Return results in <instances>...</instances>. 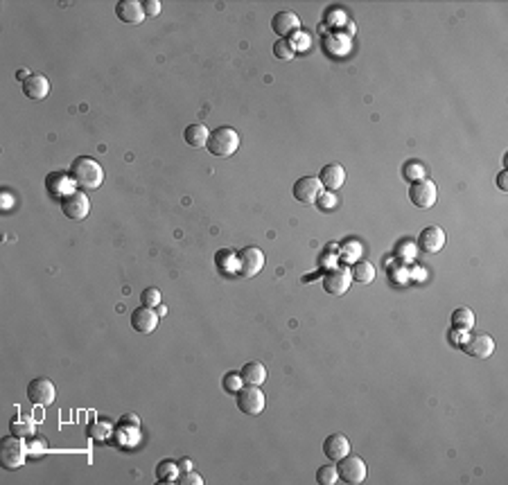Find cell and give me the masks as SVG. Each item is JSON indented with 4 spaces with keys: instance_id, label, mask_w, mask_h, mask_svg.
<instances>
[{
    "instance_id": "4dcf8cb0",
    "label": "cell",
    "mask_w": 508,
    "mask_h": 485,
    "mask_svg": "<svg viewBox=\"0 0 508 485\" xmlns=\"http://www.w3.org/2000/svg\"><path fill=\"white\" fill-rule=\"evenodd\" d=\"M10 427H12V434L19 436V438H27V436L34 434V427L29 425V422H25V420H12Z\"/></svg>"
},
{
    "instance_id": "7c38bea8",
    "label": "cell",
    "mask_w": 508,
    "mask_h": 485,
    "mask_svg": "<svg viewBox=\"0 0 508 485\" xmlns=\"http://www.w3.org/2000/svg\"><path fill=\"white\" fill-rule=\"evenodd\" d=\"M445 246V230L441 226H427L420 230L418 235V249L427 256H434V253L443 251Z\"/></svg>"
},
{
    "instance_id": "52a82bcc",
    "label": "cell",
    "mask_w": 508,
    "mask_h": 485,
    "mask_svg": "<svg viewBox=\"0 0 508 485\" xmlns=\"http://www.w3.org/2000/svg\"><path fill=\"white\" fill-rule=\"evenodd\" d=\"M337 474L339 481L348 483V485H359L366 481V463L359 456H343L341 460H337Z\"/></svg>"
},
{
    "instance_id": "7a4b0ae2",
    "label": "cell",
    "mask_w": 508,
    "mask_h": 485,
    "mask_svg": "<svg viewBox=\"0 0 508 485\" xmlns=\"http://www.w3.org/2000/svg\"><path fill=\"white\" fill-rule=\"evenodd\" d=\"M206 149L217 158H228L240 149V134L233 127H219L210 131Z\"/></svg>"
},
{
    "instance_id": "d590c367",
    "label": "cell",
    "mask_w": 508,
    "mask_h": 485,
    "mask_svg": "<svg viewBox=\"0 0 508 485\" xmlns=\"http://www.w3.org/2000/svg\"><path fill=\"white\" fill-rule=\"evenodd\" d=\"M27 77H29V73H27V71H19V73H16V79H21V82H25Z\"/></svg>"
},
{
    "instance_id": "277c9868",
    "label": "cell",
    "mask_w": 508,
    "mask_h": 485,
    "mask_svg": "<svg viewBox=\"0 0 508 485\" xmlns=\"http://www.w3.org/2000/svg\"><path fill=\"white\" fill-rule=\"evenodd\" d=\"M27 460V443L25 438L19 436H7L3 438V445H0V463L5 469H19L25 465Z\"/></svg>"
},
{
    "instance_id": "8fae6325",
    "label": "cell",
    "mask_w": 508,
    "mask_h": 485,
    "mask_svg": "<svg viewBox=\"0 0 508 485\" xmlns=\"http://www.w3.org/2000/svg\"><path fill=\"white\" fill-rule=\"evenodd\" d=\"M463 352L474 359H488L495 352V341L483 332H472L463 341Z\"/></svg>"
},
{
    "instance_id": "e0dca14e",
    "label": "cell",
    "mask_w": 508,
    "mask_h": 485,
    "mask_svg": "<svg viewBox=\"0 0 508 485\" xmlns=\"http://www.w3.org/2000/svg\"><path fill=\"white\" fill-rule=\"evenodd\" d=\"M323 453L328 460H341L350 453V440L343 434H332L323 440Z\"/></svg>"
},
{
    "instance_id": "ac0fdd59",
    "label": "cell",
    "mask_w": 508,
    "mask_h": 485,
    "mask_svg": "<svg viewBox=\"0 0 508 485\" xmlns=\"http://www.w3.org/2000/svg\"><path fill=\"white\" fill-rule=\"evenodd\" d=\"M21 86H23L25 97L36 99V102H41V99L50 95V82H48V77H43V75H29Z\"/></svg>"
},
{
    "instance_id": "ffe728a7",
    "label": "cell",
    "mask_w": 508,
    "mask_h": 485,
    "mask_svg": "<svg viewBox=\"0 0 508 485\" xmlns=\"http://www.w3.org/2000/svg\"><path fill=\"white\" fill-rule=\"evenodd\" d=\"M71 186H75L71 174H64V172H52L48 179H45V188H48V192L52 197H59V199L66 197L68 192H73Z\"/></svg>"
},
{
    "instance_id": "d6a6232c",
    "label": "cell",
    "mask_w": 508,
    "mask_h": 485,
    "mask_svg": "<svg viewBox=\"0 0 508 485\" xmlns=\"http://www.w3.org/2000/svg\"><path fill=\"white\" fill-rule=\"evenodd\" d=\"M143 10H145L147 16H158V14H160V3H158V0H145Z\"/></svg>"
},
{
    "instance_id": "9c48e42d",
    "label": "cell",
    "mask_w": 508,
    "mask_h": 485,
    "mask_svg": "<svg viewBox=\"0 0 508 485\" xmlns=\"http://www.w3.org/2000/svg\"><path fill=\"white\" fill-rule=\"evenodd\" d=\"M27 399L34 406H52L57 399V386L45 377H38V380H32L27 386Z\"/></svg>"
},
{
    "instance_id": "83f0119b",
    "label": "cell",
    "mask_w": 508,
    "mask_h": 485,
    "mask_svg": "<svg viewBox=\"0 0 508 485\" xmlns=\"http://www.w3.org/2000/svg\"><path fill=\"white\" fill-rule=\"evenodd\" d=\"M221 384H224V388H226L228 393H233V395H237V390H240V388L244 386V382H242V375H240V373H226V375H224V380H221Z\"/></svg>"
},
{
    "instance_id": "484cf974",
    "label": "cell",
    "mask_w": 508,
    "mask_h": 485,
    "mask_svg": "<svg viewBox=\"0 0 508 485\" xmlns=\"http://www.w3.org/2000/svg\"><path fill=\"white\" fill-rule=\"evenodd\" d=\"M317 481H319V485H335L339 481L337 467L335 465H321L317 469Z\"/></svg>"
},
{
    "instance_id": "f1b7e54d",
    "label": "cell",
    "mask_w": 508,
    "mask_h": 485,
    "mask_svg": "<svg viewBox=\"0 0 508 485\" xmlns=\"http://www.w3.org/2000/svg\"><path fill=\"white\" fill-rule=\"evenodd\" d=\"M141 300H143L145 307H152V310H154V307L160 305V291L156 287H147L141 294Z\"/></svg>"
},
{
    "instance_id": "5bb4252c",
    "label": "cell",
    "mask_w": 508,
    "mask_h": 485,
    "mask_svg": "<svg viewBox=\"0 0 508 485\" xmlns=\"http://www.w3.org/2000/svg\"><path fill=\"white\" fill-rule=\"evenodd\" d=\"M271 29L280 38H287L291 34H296L298 29H301V18H298V14L289 12V10H282L278 14H274L271 18Z\"/></svg>"
},
{
    "instance_id": "cb8c5ba5",
    "label": "cell",
    "mask_w": 508,
    "mask_h": 485,
    "mask_svg": "<svg viewBox=\"0 0 508 485\" xmlns=\"http://www.w3.org/2000/svg\"><path fill=\"white\" fill-rule=\"evenodd\" d=\"M179 463H174V460H160L156 465V479L158 483H174L179 481Z\"/></svg>"
},
{
    "instance_id": "3957f363",
    "label": "cell",
    "mask_w": 508,
    "mask_h": 485,
    "mask_svg": "<svg viewBox=\"0 0 508 485\" xmlns=\"http://www.w3.org/2000/svg\"><path fill=\"white\" fill-rule=\"evenodd\" d=\"M265 253L258 246H244L237 251L235 256V271L240 278H256V275L265 269Z\"/></svg>"
},
{
    "instance_id": "2e32d148",
    "label": "cell",
    "mask_w": 508,
    "mask_h": 485,
    "mask_svg": "<svg viewBox=\"0 0 508 485\" xmlns=\"http://www.w3.org/2000/svg\"><path fill=\"white\" fill-rule=\"evenodd\" d=\"M158 314L152 310V307H136L132 312V327L136 329L138 334H152L154 329L158 327Z\"/></svg>"
},
{
    "instance_id": "30bf717a",
    "label": "cell",
    "mask_w": 508,
    "mask_h": 485,
    "mask_svg": "<svg viewBox=\"0 0 508 485\" xmlns=\"http://www.w3.org/2000/svg\"><path fill=\"white\" fill-rule=\"evenodd\" d=\"M321 192H323V186H321L319 176H301V179L294 183V188H291V195H294L296 201H301L305 206L319 201Z\"/></svg>"
},
{
    "instance_id": "8992f818",
    "label": "cell",
    "mask_w": 508,
    "mask_h": 485,
    "mask_svg": "<svg viewBox=\"0 0 508 485\" xmlns=\"http://www.w3.org/2000/svg\"><path fill=\"white\" fill-rule=\"evenodd\" d=\"M436 199H438V188L432 179H420V181L411 183L409 201L415 208H420V210H429V208L436 206Z\"/></svg>"
},
{
    "instance_id": "d4e9b609",
    "label": "cell",
    "mask_w": 508,
    "mask_h": 485,
    "mask_svg": "<svg viewBox=\"0 0 508 485\" xmlns=\"http://www.w3.org/2000/svg\"><path fill=\"white\" fill-rule=\"evenodd\" d=\"M452 325L457 329H472L474 325V314L470 310H457L452 314Z\"/></svg>"
},
{
    "instance_id": "8d00e7d4",
    "label": "cell",
    "mask_w": 508,
    "mask_h": 485,
    "mask_svg": "<svg viewBox=\"0 0 508 485\" xmlns=\"http://www.w3.org/2000/svg\"><path fill=\"white\" fill-rule=\"evenodd\" d=\"M158 316H165V314H167V307H163V305H158Z\"/></svg>"
},
{
    "instance_id": "5b68a950",
    "label": "cell",
    "mask_w": 508,
    "mask_h": 485,
    "mask_svg": "<svg viewBox=\"0 0 508 485\" xmlns=\"http://www.w3.org/2000/svg\"><path fill=\"white\" fill-rule=\"evenodd\" d=\"M59 206H61V212L66 214L68 219L73 221H82L88 217L90 212V201H88V195L84 190H73L68 192L66 197L59 199Z\"/></svg>"
},
{
    "instance_id": "6da1fadb",
    "label": "cell",
    "mask_w": 508,
    "mask_h": 485,
    "mask_svg": "<svg viewBox=\"0 0 508 485\" xmlns=\"http://www.w3.org/2000/svg\"><path fill=\"white\" fill-rule=\"evenodd\" d=\"M77 190H99L104 183V169L90 156H77L68 169Z\"/></svg>"
},
{
    "instance_id": "44dd1931",
    "label": "cell",
    "mask_w": 508,
    "mask_h": 485,
    "mask_svg": "<svg viewBox=\"0 0 508 485\" xmlns=\"http://www.w3.org/2000/svg\"><path fill=\"white\" fill-rule=\"evenodd\" d=\"M242 382L249 384V386H263L267 382V368L265 364H260V361H249V364L242 366Z\"/></svg>"
},
{
    "instance_id": "d6986e66",
    "label": "cell",
    "mask_w": 508,
    "mask_h": 485,
    "mask_svg": "<svg viewBox=\"0 0 508 485\" xmlns=\"http://www.w3.org/2000/svg\"><path fill=\"white\" fill-rule=\"evenodd\" d=\"M319 181H321V186L326 188V190L335 192L339 188H343V183H346V169L339 165V163H330V165H326L319 172Z\"/></svg>"
},
{
    "instance_id": "f546056e",
    "label": "cell",
    "mask_w": 508,
    "mask_h": 485,
    "mask_svg": "<svg viewBox=\"0 0 508 485\" xmlns=\"http://www.w3.org/2000/svg\"><path fill=\"white\" fill-rule=\"evenodd\" d=\"M404 176H407V179H409L411 183H413V181L425 179V167H422L420 163H415V160H411V163H407V165H404Z\"/></svg>"
},
{
    "instance_id": "1f68e13d",
    "label": "cell",
    "mask_w": 508,
    "mask_h": 485,
    "mask_svg": "<svg viewBox=\"0 0 508 485\" xmlns=\"http://www.w3.org/2000/svg\"><path fill=\"white\" fill-rule=\"evenodd\" d=\"M179 483L183 485H204V476L197 472H183V476H179Z\"/></svg>"
},
{
    "instance_id": "4fadbf2b",
    "label": "cell",
    "mask_w": 508,
    "mask_h": 485,
    "mask_svg": "<svg viewBox=\"0 0 508 485\" xmlns=\"http://www.w3.org/2000/svg\"><path fill=\"white\" fill-rule=\"evenodd\" d=\"M350 284H352V278L346 269H332V271H328L323 275V289H326L330 296H343L346 291L350 289Z\"/></svg>"
},
{
    "instance_id": "603a6c76",
    "label": "cell",
    "mask_w": 508,
    "mask_h": 485,
    "mask_svg": "<svg viewBox=\"0 0 508 485\" xmlns=\"http://www.w3.org/2000/svg\"><path fill=\"white\" fill-rule=\"evenodd\" d=\"M350 278H352V282L371 284V282L375 280V266L371 264V262L359 260V262H355V266H352Z\"/></svg>"
},
{
    "instance_id": "ba28073f",
    "label": "cell",
    "mask_w": 508,
    "mask_h": 485,
    "mask_svg": "<svg viewBox=\"0 0 508 485\" xmlns=\"http://www.w3.org/2000/svg\"><path fill=\"white\" fill-rule=\"evenodd\" d=\"M237 409H240L242 413L246 415H260L265 411V393L260 390V386H242L240 390H237Z\"/></svg>"
},
{
    "instance_id": "836d02e7",
    "label": "cell",
    "mask_w": 508,
    "mask_h": 485,
    "mask_svg": "<svg viewBox=\"0 0 508 485\" xmlns=\"http://www.w3.org/2000/svg\"><path fill=\"white\" fill-rule=\"evenodd\" d=\"M506 169H502V172H499V176H497V186H499V190H502V192H508V183H506Z\"/></svg>"
},
{
    "instance_id": "e575fe53",
    "label": "cell",
    "mask_w": 508,
    "mask_h": 485,
    "mask_svg": "<svg viewBox=\"0 0 508 485\" xmlns=\"http://www.w3.org/2000/svg\"><path fill=\"white\" fill-rule=\"evenodd\" d=\"M179 469H181V472H190V469H192L190 458H181V460H179Z\"/></svg>"
},
{
    "instance_id": "4316f807",
    "label": "cell",
    "mask_w": 508,
    "mask_h": 485,
    "mask_svg": "<svg viewBox=\"0 0 508 485\" xmlns=\"http://www.w3.org/2000/svg\"><path fill=\"white\" fill-rule=\"evenodd\" d=\"M274 55L280 61H291L294 59V48H291V43L287 38H278V41L274 43Z\"/></svg>"
},
{
    "instance_id": "7402d4cb",
    "label": "cell",
    "mask_w": 508,
    "mask_h": 485,
    "mask_svg": "<svg viewBox=\"0 0 508 485\" xmlns=\"http://www.w3.org/2000/svg\"><path fill=\"white\" fill-rule=\"evenodd\" d=\"M208 138H210V131H208V127L202 125V122H195V125L186 127V131H183V140H186L190 147H195V149L206 147Z\"/></svg>"
},
{
    "instance_id": "9a60e30c",
    "label": "cell",
    "mask_w": 508,
    "mask_h": 485,
    "mask_svg": "<svg viewBox=\"0 0 508 485\" xmlns=\"http://www.w3.org/2000/svg\"><path fill=\"white\" fill-rule=\"evenodd\" d=\"M115 16L125 23V25H141L147 18V14L143 10V3H138V0H120L115 5Z\"/></svg>"
}]
</instances>
